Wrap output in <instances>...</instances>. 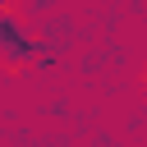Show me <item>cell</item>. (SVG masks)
Returning <instances> with one entry per match:
<instances>
[{
	"label": "cell",
	"instance_id": "cell-1",
	"mask_svg": "<svg viewBox=\"0 0 147 147\" xmlns=\"http://www.w3.org/2000/svg\"><path fill=\"white\" fill-rule=\"evenodd\" d=\"M0 51H5V60L18 69V64H37L46 51L37 46V37H28V28L14 18V9H5L0 14Z\"/></svg>",
	"mask_w": 147,
	"mask_h": 147
}]
</instances>
